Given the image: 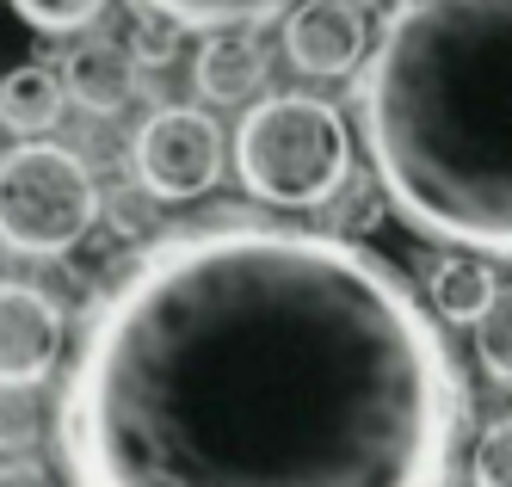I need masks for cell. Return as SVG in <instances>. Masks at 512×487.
I'll return each mask as SVG.
<instances>
[{
  "mask_svg": "<svg viewBox=\"0 0 512 487\" xmlns=\"http://www.w3.org/2000/svg\"><path fill=\"white\" fill-rule=\"evenodd\" d=\"M463 389L383 253L290 222L155 241L93 303L68 487H445Z\"/></svg>",
  "mask_w": 512,
  "mask_h": 487,
  "instance_id": "obj_1",
  "label": "cell"
},
{
  "mask_svg": "<svg viewBox=\"0 0 512 487\" xmlns=\"http://www.w3.org/2000/svg\"><path fill=\"white\" fill-rule=\"evenodd\" d=\"M352 93L395 216L512 259V0H401Z\"/></svg>",
  "mask_w": 512,
  "mask_h": 487,
  "instance_id": "obj_2",
  "label": "cell"
},
{
  "mask_svg": "<svg viewBox=\"0 0 512 487\" xmlns=\"http://www.w3.org/2000/svg\"><path fill=\"white\" fill-rule=\"evenodd\" d=\"M235 173L260 204L321 210L352 179V130L315 93H272L235 130Z\"/></svg>",
  "mask_w": 512,
  "mask_h": 487,
  "instance_id": "obj_3",
  "label": "cell"
},
{
  "mask_svg": "<svg viewBox=\"0 0 512 487\" xmlns=\"http://www.w3.org/2000/svg\"><path fill=\"white\" fill-rule=\"evenodd\" d=\"M99 179L62 142L31 136L0 155V247L25 259L81 253L99 229Z\"/></svg>",
  "mask_w": 512,
  "mask_h": 487,
  "instance_id": "obj_4",
  "label": "cell"
},
{
  "mask_svg": "<svg viewBox=\"0 0 512 487\" xmlns=\"http://www.w3.org/2000/svg\"><path fill=\"white\" fill-rule=\"evenodd\" d=\"M130 161H136L142 192H149L155 204H192V198H204L210 185L223 179L229 148H223V130H216L210 111L161 105V111H149V124L136 130Z\"/></svg>",
  "mask_w": 512,
  "mask_h": 487,
  "instance_id": "obj_5",
  "label": "cell"
},
{
  "mask_svg": "<svg viewBox=\"0 0 512 487\" xmlns=\"http://www.w3.org/2000/svg\"><path fill=\"white\" fill-rule=\"evenodd\" d=\"M68 315L44 284L0 278V389H38L56 377Z\"/></svg>",
  "mask_w": 512,
  "mask_h": 487,
  "instance_id": "obj_6",
  "label": "cell"
},
{
  "mask_svg": "<svg viewBox=\"0 0 512 487\" xmlns=\"http://www.w3.org/2000/svg\"><path fill=\"white\" fill-rule=\"evenodd\" d=\"M284 50L303 74L315 81H340L364 62L371 50V25H364L358 0H303L297 13L284 19Z\"/></svg>",
  "mask_w": 512,
  "mask_h": 487,
  "instance_id": "obj_7",
  "label": "cell"
},
{
  "mask_svg": "<svg viewBox=\"0 0 512 487\" xmlns=\"http://www.w3.org/2000/svg\"><path fill=\"white\" fill-rule=\"evenodd\" d=\"M266 74H272V56H266L260 37H253L247 25H223V31H210L198 44L192 87L210 105H241V99H253L266 87Z\"/></svg>",
  "mask_w": 512,
  "mask_h": 487,
  "instance_id": "obj_8",
  "label": "cell"
},
{
  "mask_svg": "<svg viewBox=\"0 0 512 487\" xmlns=\"http://www.w3.org/2000/svg\"><path fill=\"white\" fill-rule=\"evenodd\" d=\"M62 81H68V99H75L81 111H93V118H112V111L130 105L136 93V56L105 44V37H87V44L62 62Z\"/></svg>",
  "mask_w": 512,
  "mask_h": 487,
  "instance_id": "obj_9",
  "label": "cell"
},
{
  "mask_svg": "<svg viewBox=\"0 0 512 487\" xmlns=\"http://www.w3.org/2000/svg\"><path fill=\"white\" fill-rule=\"evenodd\" d=\"M494 272H488V253H469V247H457V253H445V259H432V272H426V309L438 315V321H482L488 315V303H494Z\"/></svg>",
  "mask_w": 512,
  "mask_h": 487,
  "instance_id": "obj_10",
  "label": "cell"
},
{
  "mask_svg": "<svg viewBox=\"0 0 512 487\" xmlns=\"http://www.w3.org/2000/svg\"><path fill=\"white\" fill-rule=\"evenodd\" d=\"M62 105H68V81L62 68L50 62H19L0 74V124L13 136H44L62 124Z\"/></svg>",
  "mask_w": 512,
  "mask_h": 487,
  "instance_id": "obj_11",
  "label": "cell"
},
{
  "mask_svg": "<svg viewBox=\"0 0 512 487\" xmlns=\"http://www.w3.org/2000/svg\"><path fill=\"white\" fill-rule=\"evenodd\" d=\"M136 7H155V13L192 25V31H223V25H260V19H272L284 0H136Z\"/></svg>",
  "mask_w": 512,
  "mask_h": 487,
  "instance_id": "obj_12",
  "label": "cell"
},
{
  "mask_svg": "<svg viewBox=\"0 0 512 487\" xmlns=\"http://www.w3.org/2000/svg\"><path fill=\"white\" fill-rule=\"evenodd\" d=\"M383 198H389V192H383V179H377V173H371V179L358 173V179H346L340 192L321 204V229H327V235H340V241H352V235H364V229H377Z\"/></svg>",
  "mask_w": 512,
  "mask_h": 487,
  "instance_id": "obj_13",
  "label": "cell"
},
{
  "mask_svg": "<svg viewBox=\"0 0 512 487\" xmlns=\"http://www.w3.org/2000/svg\"><path fill=\"white\" fill-rule=\"evenodd\" d=\"M475 364H482L488 383L512 389V284H500L488 315L475 321Z\"/></svg>",
  "mask_w": 512,
  "mask_h": 487,
  "instance_id": "obj_14",
  "label": "cell"
},
{
  "mask_svg": "<svg viewBox=\"0 0 512 487\" xmlns=\"http://www.w3.org/2000/svg\"><path fill=\"white\" fill-rule=\"evenodd\" d=\"M44 438L38 389H0V457H31Z\"/></svg>",
  "mask_w": 512,
  "mask_h": 487,
  "instance_id": "obj_15",
  "label": "cell"
},
{
  "mask_svg": "<svg viewBox=\"0 0 512 487\" xmlns=\"http://www.w3.org/2000/svg\"><path fill=\"white\" fill-rule=\"evenodd\" d=\"M469 481L475 487H512V414L488 420L469 451Z\"/></svg>",
  "mask_w": 512,
  "mask_h": 487,
  "instance_id": "obj_16",
  "label": "cell"
},
{
  "mask_svg": "<svg viewBox=\"0 0 512 487\" xmlns=\"http://www.w3.org/2000/svg\"><path fill=\"white\" fill-rule=\"evenodd\" d=\"M13 13H19L31 31L62 37V31H87V25L105 13V0H13Z\"/></svg>",
  "mask_w": 512,
  "mask_h": 487,
  "instance_id": "obj_17",
  "label": "cell"
},
{
  "mask_svg": "<svg viewBox=\"0 0 512 487\" xmlns=\"http://www.w3.org/2000/svg\"><path fill=\"white\" fill-rule=\"evenodd\" d=\"M124 50L136 56V68H167V62L179 56V19H167V13H155V7H142L136 25H130V44H124Z\"/></svg>",
  "mask_w": 512,
  "mask_h": 487,
  "instance_id": "obj_18",
  "label": "cell"
},
{
  "mask_svg": "<svg viewBox=\"0 0 512 487\" xmlns=\"http://www.w3.org/2000/svg\"><path fill=\"white\" fill-rule=\"evenodd\" d=\"M0 487H56V475L44 463H31V457H7L0 463Z\"/></svg>",
  "mask_w": 512,
  "mask_h": 487,
  "instance_id": "obj_19",
  "label": "cell"
}]
</instances>
